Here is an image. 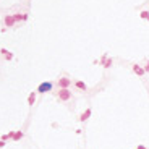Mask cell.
Wrapping results in <instances>:
<instances>
[{
    "instance_id": "cell-1",
    "label": "cell",
    "mask_w": 149,
    "mask_h": 149,
    "mask_svg": "<svg viewBox=\"0 0 149 149\" xmlns=\"http://www.w3.org/2000/svg\"><path fill=\"white\" fill-rule=\"evenodd\" d=\"M55 96H57V99H58L60 102H68L71 97H73V94H71L70 88H65V89H58V91H57Z\"/></svg>"
},
{
    "instance_id": "cell-2",
    "label": "cell",
    "mask_w": 149,
    "mask_h": 149,
    "mask_svg": "<svg viewBox=\"0 0 149 149\" xmlns=\"http://www.w3.org/2000/svg\"><path fill=\"white\" fill-rule=\"evenodd\" d=\"M52 89H54V83H50V81H42L41 84L37 86L36 93H37V94H45V93H50Z\"/></svg>"
},
{
    "instance_id": "cell-3",
    "label": "cell",
    "mask_w": 149,
    "mask_h": 149,
    "mask_svg": "<svg viewBox=\"0 0 149 149\" xmlns=\"http://www.w3.org/2000/svg\"><path fill=\"white\" fill-rule=\"evenodd\" d=\"M71 84H73V79L68 78V76H60V78L57 79V88H58V89H65V88H70Z\"/></svg>"
},
{
    "instance_id": "cell-4",
    "label": "cell",
    "mask_w": 149,
    "mask_h": 149,
    "mask_svg": "<svg viewBox=\"0 0 149 149\" xmlns=\"http://www.w3.org/2000/svg\"><path fill=\"white\" fill-rule=\"evenodd\" d=\"M131 70H133L134 74H138L139 78H144V76H146V70H144V67H143V65L134 63V65H131Z\"/></svg>"
},
{
    "instance_id": "cell-5",
    "label": "cell",
    "mask_w": 149,
    "mask_h": 149,
    "mask_svg": "<svg viewBox=\"0 0 149 149\" xmlns=\"http://www.w3.org/2000/svg\"><path fill=\"white\" fill-rule=\"evenodd\" d=\"M15 24H16V21H15V18H13V15H5L3 16V26L13 28Z\"/></svg>"
},
{
    "instance_id": "cell-6",
    "label": "cell",
    "mask_w": 149,
    "mask_h": 149,
    "mask_svg": "<svg viewBox=\"0 0 149 149\" xmlns=\"http://www.w3.org/2000/svg\"><path fill=\"white\" fill-rule=\"evenodd\" d=\"M91 113H93V109L88 107V109H86V110L81 113V115H79V122H81V123L88 122V120H89V117H91Z\"/></svg>"
},
{
    "instance_id": "cell-7",
    "label": "cell",
    "mask_w": 149,
    "mask_h": 149,
    "mask_svg": "<svg viewBox=\"0 0 149 149\" xmlns=\"http://www.w3.org/2000/svg\"><path fill=\"white\" fill-rule=\"evenodd\" d=\"M0 55L3 57L5 60H8V62H10V60H13V54H11L10 50H8V49H5V47L0 49Z\"/></svg>"
},
{
    "instance_id": "cell-8",
    "label": "cell",
    "mask_w": 149,
    "mask_h": 149,
    "mask_svg": "<svg viewBox=\"0 0 149 149\" xmlns=\"http://www.w3.org/2000/svg\"><path fill=\"white\" fill-rule=\"evenodd\" d=\"M36 99H37V93H36V91H31L29 96H28V105L33 107V105L36 104Z\"/></svg>"
},
{
    "instance_id": "cell-9",
    "label": "cell",
    "mask_w": 149,
    "mask_h": 149,
    "mask_svg": "<svg viewBox=\"0 0 149 149\" xmlns=\"http://www.w3.org/2000/svg\"><path fill=\"white\" fill-rule=\"evenodd\" d=\"M74 88L79 91H88V84H86L84 81H81V79H76L74 81Z\"/></svg>"
},
{
    "instance_id": "cell-10",
    "label": "cell",
    "mask_w": 149,
    "mask_h": 149,
    "mask_svg": "<svg viewBox=\"0 0 149 149\" xmlns=\"http://www.w3.org/2000/svg\"><path fill=\"white\" fill-rule=\"evenodd\" d=\"M23 138H24V133H23L21 130H16L15 134H13V138H11V141H13V143H18V141H21Z\"/></svg>"
},
{
    "instance_id": "cell-11",
    "label": "cell",
    "mask_w": 149,
    "mask_h": 149,
    "mask_svg": "<svg viewBox=\"0 0 149 149\" xmlns=\"http://www.w3.org/2000/svg\"><path fill=\"white\" fill-rule=\"evenodd\" d=\"M139 18L144 19V21H149V10H141L139 11Z\"/></svg>"
},
{
    "instance_id": "cell-12",
    "label": "cell",
    "mask_w": 149,
    "mask_h": 149,
    "mask_svg": "<svg viewBox=\"0 0 149 149\" xmlns=\"http://www.w3.org/2000/svg\"><path fill=\"white\" fill-rule=\"evenodd\" d=\"M112 65H113V58H109V57H107V58H105V62L102 63V67H104V68H110Z\"/></svg>"
},
{
    "instance_id": "cell-13",
    "label": "cell",
    "mask_w": 149,
    "mask_h": 149,
    "mask_svg": "<svg viewBox=\"0 0 149 149\" xmlns=\"http://www.w3.org/2000/svg\"><path fill=\"white\" fill-rule=\"evenodd\" d=\"M13 18H15V21H16V23L23 21V13H13Z\"/></svg>"
},
{
    "instance_id": "cell-14",
    "label": "cell",
    "mask_w": 149,
    "mask_h": 149,
    "mask_svg": "<svg viewBox=\"0 0 149 149\" xmlns=\"http://www.w3.org/2000/svg\"><path fill=\"white\" fill-rule=\"evenodd\" d=\"M107 57H109V54H104V55L101 57V65H102V63H104V62H105V58H107Z\"/></svg>"
},
{
    "instance_id": "cell-15",
    "label": "cell",
    "mask_w": 149,
    "mask_h": 149,
    "mask_svg": "<svg viewBox=\"0 0 149 149\" xmlns=\"http://www.w3.org/2000/svg\"><path fill=\"white\" fill-rule=\"evenodd\" d=\"M28 19H29V15H28V13H23V23L28 21Z\"/></svg>"
},
{
    "instance_id": "cell-16",
    "label": "cell",
    "mask_w": 149,
    "mask_h": 149,
    "mask_svg": "<svg viewBox=\"0 0 149 149\" xmlns=\"http://www.w3.org/2000/svg\"><path fill=\"white\" fill-rule=\"evenodd\" d=\"M144 70H146V73H149V60L146 62V65H144Z\"/></svg>"
},
{
    "instance_id": "cell-17",
    "label": "cell",
    "mask_w": 149,
    "mask_h": 149,
    "mask_svg": "<svg viewBox=\"0 0 149 149\" xmlns=\"http://www.w3.org/2000/svg\"><path fill=\"white\" fill-rule=\"evenodd\" d=\"M5 144H7V143H5V141H2V139H0V149H2V148H5Z\"/></svg>"
},
{
    "instance_id": "cell-18",
    "label": "cell",
    "mask_w": 149,
    "mask_h": 149,
    "mask_svg": "<svg viewBox=\"0 0 149 149\" xmlns=\"http://www.w3.org/2000/svg\"><path fill=\"white\" fill-rule=\"evenodd\" d=\"M136 149H146V146H143V144H139V146H138V148H136Z\"/></svg>"
}]
</instances>
